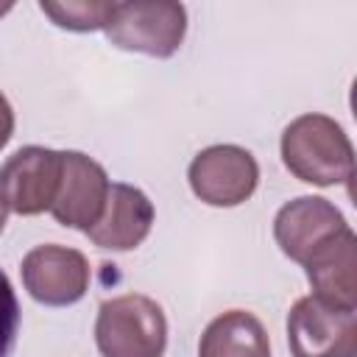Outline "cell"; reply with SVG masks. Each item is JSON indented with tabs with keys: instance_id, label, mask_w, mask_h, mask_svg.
I'll return each instance as SVG.
<instances>
[{
	"instance_id": "1",
	"label": "cell",
	"mask_w": 357,
	"mask_h": 357,
	"mask_svg": "<svg viewBox=\"0 0 357 357\" xmlns=\"http://www.w3.org/2000/svg\"><path fill=\"white\" fill-rule=\"evenodd\" d=\"M282 162L284 167L315 187L349 184L354 176V148L326 114H301L282 131Z\"/></svg>"
},
{
	"instance_id": "2",
	"label": "cell",
	"mask_w": 357,
	"mask_h": 357,
	"mask_svg": "<svg viewBox=\"0 0 357 357\" xmlns=\"http://www.w3.org/2000/svg\"><path fill=\"white\" fill-rule=\"evenodd\" d=\"M95 343L103 357H162L167 346V318L162 307L142 293L114 296L98 310Z\"/></svg>"
},
{
	"instance_id": "3",
	"label": "cell",
	"mask_w": 357,
	"mask_h": 357,
	"mask_svg": "<svg viewBox=\"0 0 357 357\" xmlns=\"http://www.w3.org/2000/svg\"><path fill=\"white\" fill-rule=\"evenodd\" d=\"M103 31H106V39L120 50L167 59L184 42L187 11L181 3H173V0L114 3Z\"/></svg>"
},
{
	"instance_id": "4",
	"label": "cell",
	"mask_w": 357,
	"mask_h": 357,
	"mask_svg": "<svg viewBox=\"0 0 357 357\" xmlns=\"http://www.w3.org/2000/svg\"><path fill=\"white\" fill-rule=\"evenodd\" d=\"M287 343L293 357H357V315L304 296L287 315Z\"/></svg>"
},
{
	"instance_id": "5",
	"label": "cell",
	"mask_w": 357,
	"mask_h": 357,
	"mask_svg": "<svg viewBox=\"0 0 357 357\" xmlns=\"http://www.w3.org/2000/svg\"><path fill=\"white\" fill-rule=\"evenodd\" d=\"M187 178L204 204L237 206L254 195L259 184V165L240 145H209L195 153Z\"/></svg>"
},
{
	"instance_id": "6",
	"label": "cell",
	"mask_w": 357,
	"mask_h": 357,
	"mask_svg": "<svg viewBox=\"0 0 357 357\" xmlns=\"http://www.w3.org/2000/svg\"><path fill=\"white\" fill-rule=\"evenodd\" d=\"M61 181V151L25 145L0 167V198L17 215H39L50 209Z\"/></svg>"
},
{
	"instance_id": "7",
	"label": "cell",
	"mask_w": 357,
	"mask_h": 357,
	"mask_svg": "<svg viewBox=\"0 0 357 357\" xmlns=\"http://www.w3.org/2000/svg\"><path fill=\"white\" fill-rule=\"evenodd\" d=\"M28 296L47 307H67L84 298L89 287V262L81 251L67 245H36L20 265Z\"/></svg>"
},
{
	"instance_id": "8",
	"label": "cell",
	"mask_w": 357,
	"mask_h": 357,
	"mask_svg": "<svg viewBox=\"0 0 357 357\" xmlns=\"http://www.w3.org/2000/svg\"><path fill=\"white\" fill-rule=\"evenodd\" d=\"M343 229H349L343 212L321 195H301L284 204L273 218L276 245L298 265H304L315 251L329 245Z\"/></svg>"
},
{
	"instance_id": "9",
	"label": "cell",
	"mask_w": 357,
	"mask_h": 357,
	"mask_svg": "<svg viewBox=\"0 0 357 357\" xmlns=\"http://www.w3.org/2000/svg\"><path fill=\"white\" fill-rule=\"evenodd\" d=\"M109 176L106 170L81 151H61V181L59 192L50 204V215L56 223L67 229H92L109 198Z\"/></svg>"
},
{
	"instance_id": "10",
	"label": "cell",
	"mask_w": 357,
	"mask_h": 357,
	"mask_svg": "<svg viewBox=\"0 0 357 357\" xmlns=\"http://www.w3.org/2000/svg\"><path fill=\"white\" fill-rule=\"evenodd\" d=\"M153 226V204L148 195L131 184H112L106 206L86 237L98 248L109 251H131L137 248Z\"/></svg>"
},
{
	"instance_id": "11",
	"label": "cell",
	"mask_w": 357,
	"mask_h": 357,
	"mask_svg": "<svg viewBox=\"0 0 357 357\" xmlns=\"http://www.w3.org/2000/svg\"><path fill=\"white\" fill-rule=\"evenodd\" d=\"M304 271L315 298L357 310V237L351 229H343L329 245L315 251L304 262Z\"/></svg>"
},
{
	"instance_id": "12",
	"label": "cell",
	"mask_w": 357,
	"mask_h": 357,
	"mask_svg": "<svg viewBox=\"0 0 357 357\" xmlns=\"http://www.w3.org/2000/svg\"><path fill=\"white\" fill-rule=\"evenodd\" d=\"M198 357H271V340L254 312L229 310L204 329Z\"/></svg>"
},
{
	"instance_id": "13",
	"label": "cell",
	"mask_w": 357,
	"mask_h": 357,
	"mask_svg": "<svg viewBox=\"0 0 357 357\" xmlns=\"http://www.w3.org/2000/svg\"><path fill=\"white\" fill-rule=\"evenodd\" d=\"M39 8L59 25V28H67V31H98V28H106V20L114 8V3H100V0H81V3H50V0H42Z\"/></svg>"
},
{
	"instance_id": "14",
	"label": "cell",
	"mask_w": 357,
	"mask_h": 357,
	"mask_svg": "<svg viewBox=\"0 0 357 357\" xmlns=\"http://www.w3.org/2000/svg\"><path fill=\"white\" fill-rule=\"evenodd\" d=\"M17 332H20V304L8 276L0 271V357H8L14 351Z\"/></svg>"
},
{
	"instance_id": "15",
	"label": "cell",
	"mask_w": 357,
	"mask_h": 357,
	"mask_svg": "<svg viewBox=\"0 0 357 357\" xmlns=\"http://www.w3.org/2000/svg\"><path fill=\"white\" fill-rule=\"evenodd\" d=\"M11 134H14V109H11L8 98L0 92V151L6 148Z\"/></svg>"
},
{
	"instance_id": "16",
	"label": "cell",
	"mask_w": 357,
	"mask_h": 357,
	"mask_svg": "<svg viewBox=\"0 0 357 357\" xmlns=\"http://www.w3.org/2000/svg\"><path fill=\"white\" fill-rule=\"evenodd\" d=\"M3 226H6V204L0 198V231H3Z\"/></svg>"
},
{
	"instance_id": "17",
	"label": "cell",
	"mask_w": 357,
	"mask_h": 357,
	"mask_svg": "<svg viewBox=\"0 0 357 357\" xmlns=\"http://www.w3.org/2000/svg\"><path fill=\"white\" fill-rule=\"evenodd\" d=\"M8 8H11V3H3V6H0V14H6Z\"/></svg>"
}]
</instances>
